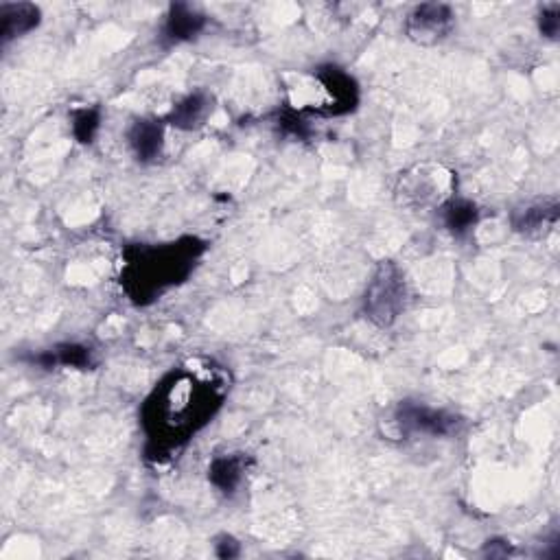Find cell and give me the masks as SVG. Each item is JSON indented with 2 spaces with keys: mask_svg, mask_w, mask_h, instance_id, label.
Masks as SVG:
<instances>
[{
  "mask_svg": "<svg viewBox=\"0 0 560 560\" xmlns=\"http://www.w3.org/2000/svg\"><path fill=\"white\" fill-rule=\"evenodd\" d=\"M224 396L226 383L217 368L184 366L173 370L158 383L143 410L147 451L162 458L182 447L215 416Z\"/></svg>",
  "mask_w": 560,
  "mask_h": 560,
  "instance_id": "obj_1",
  "label": "cell"
},
{
  "mask_svg": "<svg viewBox=\"0 0 560 560\" xmlns=\"http://www.w3.org/2000/svg\"><path fill=\"white\" fill-rule=\"evenodd\" d=\"M202 245L186 239L162 245V248H140L130 252L123 272V285L140 305L160 296L167 287L180 283L191 274Z\"/></svg>",
  "mask_w": 560,
  "mask_h": 560,
  "instance_id": "obj_2",
  "label": "cell"
},
{
  "mask_svg": "<svg viewBox=\"0 0 560 560\" xmlns=\"http://www.w3.org/2000/svg\"><path fill=\"white\" fill-rule=\"evenodd\" d=\"M289 90L291 97H294V108L315 95V99L307 105V110L324 116L353 112L359 101L355 79L337 66L318 68L311 77L298 81V86H291Z\"/></svg>",
  "mask_w": 560,
  "mask_h": 560,
  "instance_id": "obj_3",
  "label": "cell"
},
{
  "mask_svg": "<svg viewBox=\"0 0 560 560\" xmlns=\"http://www.w3.org/2000/svg\"><path fill=\"white\" fill-rule=\"evenodd\" d=\"M407 302V283L401 267L385 261L377 267L375 276L368 283L364 296V313L370 322L381 329H388L405 309Z\"/></svg>",
  "mask_w": 560,
  "mask_h": 560,
  "instance_id": "obj_4",
  "label": "cell"
},
{
  "mask_svg": "<svg viewBox=\"0 0 560 560\" xmlns=\"http://www.w3.org/2000/svg\"><path fill=\"white\" fill-rule=\"evenodd\" d=\"M392 425L401 438H445L458 431L462 418L447 410H436V407L416 401H401L392 414Z\"/></svg>",
  "mask_w": 560,
  "mask_h": 560,
  "instance_id": "obj_5",
  "label": "cell"
},
{
  "mask_svg": "<svg viewBox=\"0 0 560 560\" xmlns=\"http://www.w3.org/2000/svg\"><path fill=\"white\" fill-rule=\"evenodd\" d=\"M455 27V14L449 5L423 3L410 11L405 22V31L410 40L423 46H434L447 40Z\"/></svg>",
  "mask_w": 560,
  "mask_h": 560,
  "instance_id": "obj_6",
  "label": "cell"
},
{
  "mask_svg": "<svg viewBox=\"0 0 560 560\" xmlns=\"http://www.w3.org/2000/svg\"><path fill=\"white\" fill-rule=\"evenodd\" d=\"M206 27V16L193 9L191 5H171L165 25H162L160 42L165 46H178L182 42H189L197 38Z\"/></svg>",
  "mask_w": 560,
  "mask_h": 560,
  "instance_id": "obj_7",
  "label": "cell"
},
{
  "mask_svg": "<svg viewBox=\"0 0 560 560\" xmlns=\"http://www.w3.org/2000/svg\"><path fill=\"white\" fill-rule=\"evenodd\" d=\"M127 143L136 160L154 162L165 147V125L156 119H138L127 130Z\"/></svg>",
  "mask_w": 560,
  "mask_h": 560,
  "instance_id": "obj_8",
  "label": "cell"
},
{
  "mask_svg": "<svg viewBox=\"0 0 560 560\" xmlns=\"http://www.w3.org/2000/svg\"><path fill=\"white\" fill-rule=\"evenodd\" d=\"M40 9L31 3H3L0 5V22H3V44L22 38L40 25Z\"/></svg>",
  "mask_w": 560,
  "mask_h": 560,
  "instance_id": "obj_9",
  "label": "cell"
},
{
  "mask_svg": "<svg viewBox=\"0 0 560 560\" xmlns=\"http://www.w3.org/2000/svg\"><path fill=\"white\" fill-rule=\"evenodd\" d=\"M248 471V458L243 453L219 455L208 466V480L224 495H232L243 484Z\"/></svg>",
  "mask_w": 560,
  "mask_h": 560,
  "instance_id": "obj_10",
  "label": "cell"
},
{
  "mask_svg": "<svg viewBox=\"0 0 560 560\" xmlns=\"http://www.w3.org/2000/svg\"><path fill=\"white\" fill-rule=\"evenodd\" d=\"M429 180V173L425 169H418V175H410V178H405L401 182V195L405 202H412V204H427L429 200H436L440 202V195H449V175H436L434 182H427Z\"/></svg>",
  "mask_w": 560,
  "mask_h": 560,
  "instance_id": "obj_11",
  "label": "cell"
},
{
  "mask_svg": "<svg viewBox=\"0 0 560 560\" xmlns=\"http://www.w3.org/2000/svg\"><path fill=\"white\" fill-rule=\"evenodd\" d=\"M33 364H38L40 368H81L86 370L92 366V350L84 344H60L51 350H44V353L33 357Z\"/></svg>",
  "mask_w": 560,
  "mask_h": 560,
  "instance_id": "obj_12",
  "label": "cell"
},
{
  "mask_svg": "<svg viewBox=\"0 0 560 560\" xmlns=\"http://www.w3.org/2000/svg\"><path fill=\"white\" fill-rule=\"evenodd\" d=\"M558 221V202L556 200H545V202H534L523 208H517L512 213V228L517 232H539L541 228L554 226Z\"/></svg>",
  "mask_w": 560,
  "mask_h": 560,
  "instance_id": "obj_13",
  "label": "cell"
},
{
  "mask_svg": "<svg viewBox=\"0 0 560 560\" xmlns=\"http://www.w3.org/2000/svg\"><path fill=\"white\" fill-rule=\"evenodd\" d=\"M442 210V221L453 232L455 237H464L477 221H480V210L469 200H462V197H449L447 202L440 204Z\"/></svg>",
  "mask_w": 560,
  "mask_h": 560,
  "instance_id": "obj_14",
  "label": "cell"
},
{
  "mask_svg": "<svg viewBox=\"0 0 560 560\" xmlns=\"http://www.w3.org/2000/svg\"><path fill=\"white\" fill-rule=\"evenodd\" d=\"M210 112V99L204 92H193V95L184 97L178 105H175L169 123L180 127V130H193V127L202 125Z\"/></svg>",
  "mask_w": 560,
  "mask_h": 560,
  "instance_id": "obj_15",
  "label": "cell"
},
{
  "mask_svg": "<svg viewBox=\"0 0 560 560\" xmlns=\"http://www.w3.org/2000/svg\"><path fill=\"white\" fill-rule=\"evenodd\" d=\"M99 123H101V114L95 108H86V110H79L73 119V134L79 140V143L90 145L92 138H95L97 130H99Z\"/></svg>",
  "mask_w": 560,
  "mask_h": 560,
  "instance_id": "obj_16",
  "label": "cell"
},
{
  "mask_svg": "<svg viewBox=\"0 0 560 560\" xmlns=\"http://www.w3.org/2000/svg\"><path fill=\"white\" fill-rule=\"evenodd\" d=\"M539 31L543 38L547 40H556L558 31H560V5H547L541 9L539 14Z\"/></svg>",
  "mask_w": 560,
  "mask_h": 560,
  "instance_id": "obj_17",
  "label": "cell"
},
{
  "mask_svg": "<svg viewBox=\"0 0 560 560\" xmlns=\"http://www.w3.org/2000/svg\"><path fill=\"white\" fill-rule=\"evenodd\" d=\"M217 556H221V558L239 556V543L232 539V536H221V541L217 543Z\"/></svg>",
  "mask_w": 560,
  "mask_h": 560,
  "instance_id": "obj_18",
  "label": "cell"
}]
</instances>
